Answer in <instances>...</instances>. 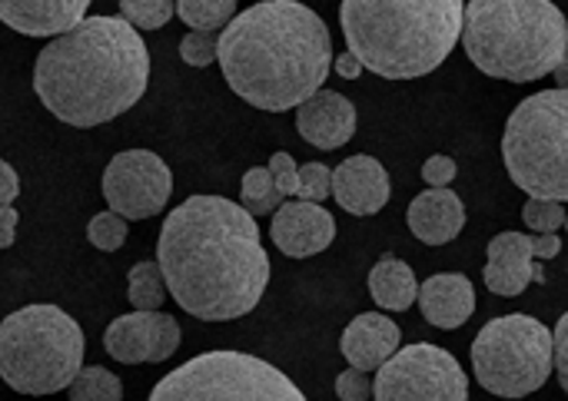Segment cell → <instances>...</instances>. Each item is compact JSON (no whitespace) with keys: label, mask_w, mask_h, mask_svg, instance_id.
Instances as JSON below:
<instances>
[{"label":"cell","mask_w":568,"mask_h":401,"mask_svg":"<svg viewBox=\"0 0 568 401\" xmlns=\"http://www.w3.org/2000/svg\"><path fill=\"white\" fill-rule=\"evenodd\" d=\"M419 309L436 329H459L476 312V289L459 273H439L419 282Z\"/></svg>","instance_id":"cell-20"},{"label":"cell","mask_w":568,"mask_h":401,"mask_svg":"<svg viewBox=\"0 0 568 401\" xmlns=\"http://www.w3.org/2000/svg\"><path fill=\"white\" fill-rule=\"evenodd\" d=\"M283 193L276 189V179L266 166H253L243 176V189H240V206L256 219V216H270L283 206Z\"/></svg>","instance_id":"cell-23"},{"label":"cell","mask_w":568,"mask_h":401,"mask_svg":"<svg viewBox=\"0 0 568 401\" xmlns=\"http://www.w3.org/2000/svg\"><path fill=\"white\" fill-rule=\"evenodd\" d=\"M566 229H568V216H566Z\"/></svg>","instance_id":"cell-40"},{"label":"cell","mask_w":568,"mask_h":401,"mask_svg":"<svg viewBox=\"0 0 568 401\" xmlns=\"http://www.w3.org/2000/svg\"><path fill=\"white\" fill-rule=\"evenodd\" d=\"M559 253H562V239H559L556 233L532 236V256H536V263H542V259H556Z\"/></svg>","instance_id":"cell-36"},{"label":"cell","mask_w":568,"mask_h":401,"mask_svg":"<svg viewBox=\"0 0 568 401\" xmlns=\"http://www.w3.org/2000/svg\"><path fill=\"white\" fill-rule=\"evenodd\" d=\"M369 296L383 312H406L413 302H419V279L409 263L383 256L369 273Z\"/></svg>","instance_id":"cell-21"},{"label":"cell","mask_w":568,"mask_h":401,"mask_svg":"<svg viewBox=\"0 0 568 401\" xmlns=\"http://www.w3.org/2000/svg\"><path fill=\"white\" fill-rule=\"evenodd\" d=\"M220 66L230 90L256 110H300L333 66L323 17L296 0L253 3L220 33Z\"/></svg>","instance_id":"cell-2"},{"label":"cell","mask_w":568,"mask_h":401,"mask_svg":"<svg viewBox=\"0 0 568 401\" xmlns=\"http://www.w3.org/2000/svg\"><path fill=\"white\" fill-rule=\"evenodd\" d=\"M333 70H336L343 80H356V76L363 73V63H359L353 53H339V56H333Z\"/></svg>","instance_id":"cell-38"},{"label":"cell","mask_w":568,"mask_h":401,"mask_svg":"<svg viewBox=\"0 0 568 401\" xmlns=\"http://www.w3.org/2000/svg\"><path fill=\"white\" fill-rule=\"evenodd\" d=\"M266 169L273 173V179H276V189L283 193V199L300 193V166H296V160H293L290 153H273Z\"/></svg>","instance_id":"cell-31"},{"label":"cell","mask_w":568,"mask_h":401,"mask_svg":"<svg viewBox=\"0 0 568 401\" xmlns=\"http://www.w3.org/2000/svg\"><path fill=\"white\" fill-rule=\"evenodd\" d=\"M17 223H20V216H17L13 206L0 209V249H10V246H13V239H17Z\"/></svg>","instance_id":"cell-37"},{"label":"cell","mask_w":568,"mask_h":401,"mask_svg":"<svg viewBox=\"0 0 568 401\" xmlns=\"http://www.w3.org/2000/svg\"><path fill=\"white\" fill-rule=\"evenodd\" d=\"M566 206H562V203H549V199H529L526 209H523V219H526V226H529L536 236L566 229Z\"/></svg>","instance_id":"cell-28"},{"label":"cell","mask_w":568,"mask_h":401,"mask_svg":"<svg viewBox=\"0 0 568 401\" xmlns=\"http://www.w3.org/2000/svg\"><path fill=\"white\" fill-rule=\"evenodd\" d=\"M473 369L486 392L499 399H526L556 372L552 332L532 316H499L479 329L473 342Z\"/></svg>","instance_id":"cell-8"},{"label":"cell","mask_w":568,"mask_h":401,"mask_svg":"<svg viewBox=\"0 0 568 401\" xmlns=\"http://www.w3.org/2000/svg\"><path fill=\"white\" fill-rule=\"evenodd\" d=\"M409 233L426 246L453 243L466 226V206L453 189H426L406 209Z\"/></svg>","instance_id":"cell-19"},{"label":"cell","mask_w":568,"mask_h":401,"mask_svg":"<svg viewBox=\"0 0 568 401\" xmlns=\"http://www.w3.org/2000/svg\"><path fill=\"white\" fill-rule=\"evenodd\" d=\"M70 401H123V382L100 366H83L70 382Z\"/></svg>","instance_id":"cell-25"},{"label":"cell","mask_w":568,"mask_h":401,"mask_svg":"<svg viewBox=\"0 0 568 401\" xmlns=\"http://www.w3.org/2000/svg\"><path fill=\"white\" fill-rule=\"evenodd\" d=\"M300 136L316 150H339L356 133V106L339 90H320L296 110Z\"/></svg>","instance_id":"cell-15"},{"label":"cell","mask_w":568,"mask_h":401,"mask_svg":"<svg viewBox=\"0 0 568 401\" xmlns=\"http://www.w3.org/2000/svg\"><path fill=\"white\" fill-rule=\"evenodd\" d=\"M173 13H176V3L170 0H123L120 3V17L133 30H160L163 23H170Z\"/></svg>","instance_id":"cell-26"},{"label":"cell","mask_w":568,"mask_h":401,"mask_svg":"<svg viewBox=\"0 0 568 401\" xmlns=\"http://www.w3.org/2000/svg\"><path fill=\"white\" fill-rule=\"evenodd\" d=\"M333 196H336V203L346 213H353V216H373L393 196L389 173H386V166L376 156L356 153V156L343 160L333 169Z\"/></svg>","instance_id":"cell-14"},{"label":"cell","mask_w":568,"mask_h":401,"mask_svg":"<svg viewBox=\"0 0 568 401\" xmlns=\"http://www.w3.org/2000/svg\"><path fill=\"white\" fill-rule=\"evenodd\" d=\"M87 339L57 306H23L0 322V379L23 395L70 389L83 369Z\"/></svg>","instance_id":"cell-6"},{"label":"cell","mask_w":568,"mask_h":401,"mask_svg":"<svg viewBox=\"0 0 568 401\" xmlns=\"http://www.w3.org/2000/svg\"><path fill=\"white\" fill-rule=\"evenodd\" d=\"M146 401H310L276 366L233 352L213 349L186 366L173 369L156 382Z\"/></svg>","instance_id":"cell-9"},{"label":"cell","mask_w":568,"mask_h":401,"mask_svg":"<svg viewBox=\"0 0 568 401\" xmlns=\"http://www.w3.org/2000/svg\"><path fill=\"white\" fill-rule=\"evenodd\" d=\"M100 186L110 213L126 223H140L163 213L173 193V173L150 150H123L106 163Z\"/></svg>","instance_id":"cell-11"},{"label":"cell","mask_w":568,"mask_h":401,"mask_svg":"<svg viewBox=\"0 0 568 401\" xmlns=\"http://www.w3.org/2000/svg\"><path fill=\"white\" fill-rule=\"evenodd\" d=\"M126 296L136 312H160L166 299V282L160 273V263H136L126 276Z\"/></svg>","instance_id":"cell-22"},{"label":"cell","mask_w":568,"mask_h":401,"mask_svg":"<svg viewBox=\"0 0 568 401\" xmlns=\"http://www.w3.org/2000/svg\"><path fill=\"white\" fill-rule=\"evenodd\" d=\"M552 349H556V376H559L562 392L568 395V312L552 329Z\"/></svg>","instance_id":"cell-34"},{"label":"cell","mask_w":568,"mask_h":401,"mask_svg":"<svg viewBox=\"0 0 568 401\" xmlns=\"http://www.w3.org/2000/svg\"><path fill=\"white\" fill-rule=\"evenodd\" d=\"M150 83V50L123 17H87L50 40L33 66L40 103L67 126L90 130L140 103Z\"/></svg>","instance_id":"cell-3"},{"label":"cell","mask_w":568,"mask_h":401,"mask_svg":"<svg viewBox=\"0 0 568 401\" xmlns=\"http://www.w3.org/2000/svg\"><path fill=\"white\" fill-rule=\"evenodd\" d=\"M20 193V179H17V169L10 163L0 160V209H7Z\"/></svg>","instance_id":"cell-35"},{"label":"cell","mask_w":568,"mask_h":401,"mask_svg":"<svg viewBox=\"0 0 568 401\" xmlns=\"http://www.w3.org/2000/svg\"><path fill=\"white\" fill-rule=\"evenodd\" d=\"M156 263L176 306L203 322L250 316L270 286L256 219L223 196L183 199L160 229Z\"/></svg>","instance_id":"cell-1"},{"label":"cell","mask_w":568,"mask_h":401,"mask_svg":"<svg viewBox=\"0 0 568 401\" xmlns=\"http://www.w3.org/2000/svg\"><path fill=\"white\" fill-rule=\"evenodd\" d=\"M180 20L190 30L200 33H223L230 27V20L236 17V0H180L176 3Z\"/></svg>","instance_id":"cell-24"},{"label":"cell","mask_w":568,"mask_h":401,"mask_svg":"<svg viewBox=\"0 0 568 401\" xmlns=\"http://www.w3.org/2000/svg\"><path fill=\"white\" fill-rule=\"evenodd\" d=\"M103 349L123 366L166 362L180 349V326L166 312H130L106 326Z\"/></svg>","instance_id":"cell-12"},{"label":"cell","mask_w":568,"mask_h":401,"mask_svg":"<svg viewBox=\"0 0 568 401\" xmlns=\"http://www.w3.org/2000/svg\"><path fill=\"white\" fill-rule=\"evenodd\" d=\"M87 239H90V246H97L100 253H116V249L126 243V219L106 209V213H100V216L90 219Z\"/></svg>","instance_id":"cell-27"},{"label":"cell","mask_w":568,"mask_h":401,"mask_svg":"<svg viewBox=\"0 0 568 401\" xmlns=\"http://www.w3.org/2000/svg\"><path fill=\"white\" fill-rule=\"evenodd\" d=\"M486 286L496 296H523L532 286L536 256H532V236L526 233H499L489 243L486 253Z\"/></svg>","instance_id":"cell-18"},{"label":"cell","mask_w":568,"mask_h":401,"mask_svg":"<svg viewBox=\"0 0 568 401\" xmlns=\"http://www.w3.org/2000/svg\"><path fill=\"white\" fill-rule=\"evenodd\" d=\"M180 56H183V63H190V66H210L213 60H220V37H216V33L190 30V33L180 40Z\"/></svg>","instance_id":"cell-30"},{"label":"cell","mask_w":568,"mask_h":401,"mask_svg":"<svg viewBox=\"0 0 568 401\" xmlns=\"http://www.w3.org/2000/svg\"><path fill=\"white\" fill-rule=\"evenodd\" d=\"M423 179L429 183V189H449V183L456 179V160L443 153L429 156L423 163Z\"/></svg>","instance_id":"cell-33"},{"label":"cell","mask_w":568,"mask_h":401,"mask_svg":"<svg viewBox=\"0 0 568 401\" xmlns=\"http://www.w3.org/2000/svg\"><path fill=\"white\" fill-rule=\"evenodd\" d=\"M399 326L383 316V312H363L356 316L343 339H339V349H343V359L356 369V372H379L396 352H399Z\"/></svg>","instance_id":"cell-16"},{"label":"cell","mask_w":568,"mask_h":401,"mask_svg":"<svg viewBox=\"0 0 568 401\" xmlns=\"http://www.w3.org/2000/svg\"><path fill=\"white\" fill-rule=\"evenodd\" d=\"M463 47L483 73L532 83L562 63L568 20L552 0H473L466 7Z\"/></svg>","instance_id":"cell-5"},{"label":"cell","mask_w":568,"mask_h":401,"mask_svg":"<svg viewBox=\"0 0 568 401\" xmlns=\"http://www.w3.org/2000/svg\"><path fill=\"white\" fill-rule=\"evenodd\" d=\"M333 193V173L326 163H303L300 169V203H323Z\"/></svg>","instance_id":"cell-29"},{"label":"cell","mask_w":568,"mask_h":401,"mask_svg":"<svg viewBox=\"0 0 568 401\" xmlns=\"http://www.w3.org/2000/svg\"><path fill=\"white\" fill-rule=\"evenodd\" d=\"M87 0H0V20L23 37H63L87 20Z\"/></svg>","instance_id":"cell-17"},{"label":"cell","mask_w":568,"mask_h":401,"mask_svg":"<svg viewBox=\"0 0 568 401\" xmlns=\"http://www.w3.org/2000/svg\"><path fill=\"white\" fill-rule=\"evenodd\" d=\"M376 401H469V376L453 352L416 342L399 349L373 382Z\"/></svg>","instance_id":"cell-10"},{"label":"cell","mask_w":568,"mask_h":401,"mask_svg":"<svg viewBox=\"0 0 568 401\" xmlns=\"http://www.w3.org/2000/svg\"><path fill=\"white\" fill-rule=\"evenodd\" d=\"M270 236L276 249L290 259H310L336 239V219L320 203H283L273 213Z\"/></svg>","instance_id":"cell-13"},{"label":"cell","mask_w":568,"mask_h":401,"mask_svg":"<svg viewBox=\"0 0 568 401\" xmlns=\"http://www.w3.org/2000/svg\"><path fill=\"white\" fill-rule=\"evenodd\" d=\"M503 160L529 199L568 203V93L542 90L526 96L503 133Z\"/></svg>","instance_id":"cell-7"},{"label":"cell","mask_w":568,"mask_h":401,"mask_svg":"<svg viewBox=\"0 0 568 401\" xmlns=\"http://www.w3.org/2000/svg\"><path fill=\"white\" fill-rule=\"evenodd\" d=\"M339 20L363 70L383 80H416L453 53L466 7L459 0H346Z\"/></svg>","instance_id":"cell-4"},{"label":"cell","mask_w":568,"mask_h":401,"mask_svg":"<svg viewBox=\"0 0 568 401\" xmlns=\"http://www.w3.org/2000/svg\"><path fill=\"white\" fill-rule=\"evenodd\" d=\"M336 395L343 401H369L373 399V382L366 379V372L346 369L336 379Z\"/></svg>","instance_id":"cell-32"},{"label":"cell","mask_w":568,"mask_h":401,"mask_svg":"<svg viewBox=\"0 0 568 401\" xmlns=\"http://www.w3.org/2000/svg\"><path fill=\"white\" fill-rule=\"evenodd\" d=\"M552 76H556L559 90H566L568 93V50H566V56H562V63L556 66V73H552Z\"/></svg>","instance_id":"cell-39"}]
</instances>
